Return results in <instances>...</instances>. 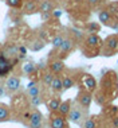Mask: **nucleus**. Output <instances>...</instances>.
I'll use <instances>...</instances> for the list:
<instances>
[{
    "mask_svg": "<svg viewBox=\"0 0 118 128\" xmlns=\"http://www.w3.org/2000/svg\"><path fill=\"white\" fill-rule=\"evenodd\" d=\"M101 36L98 34H87L85 35V39L82 40V47H83V54L86 57H95L101 54V47H102Z\"/></svg>",
    "mask_w": 118,
    "mask_h": 128,
    "instance_id": "nucleus-1",
    "label": "nucleus"
},
{
    "mask_svg": "<svg viewBox=\"0 0 118 128\" xmlns=\"http://www.w3.org/2000/svg\"><path fill=\"white\" fill-rule=\"evenodd\" d=\"M116 53H118V34H110L102 42L101 55H103V57H113Z\"/></svg>",
    "mask_w": 118,
    "mask_h": 128,
    "instance_id": "nucleus-2",
    "label": "nucleus"
},
{
    "mask_svg": "<svg viewBox=\"0 0 118 128\" xmlns=\"http://www.w3.org/2000/svg\"><path fill=\"white\" fill-rule=\"evenodd\" d=\"M75 46H77V40L74 39V36H72V35H66L63 43H62V46L59 47V50L55 53V54H57V55H55V58H59V60L64 61L66 58L68 57V54L75 49Z\"/></svg>",
    "mask_w": 118,
    "mask_h": 128,
    "instance_id": "nucleus-3",
    "label": "nucleus"
},
{
    "mask_svg": "<svg viewBox=\"0 0 118 128\" xmlns=\"http://www.w3.org/2000/svg\"><path fill=\"white\" fill-rule=\"evenodd\" d=\"M86 112H87V109L82 108L78 102H75L71 105V109L67 115V120L70 123H74V124H82L83 120L87 117L86 116Z\"/></svg>",
    "mask_w": 118,
    "mask_h": 128,
    "instance_id": "nucleus-4",
    "label": "nucleus"
},
{
    "mask_svg": "<svg viewBox=\"0 0 118 128\" xmlns=\"http://www.w3.org/2000/svg\"><path fill=\"white\" fill-rule=\"evenodd\" d=\"M43 124H44L43 113L38 109H32L31 110V115H30V119L27 122V127L28 128H43Z\"/></svg>",
    "mask_w": 118,
    "mask_h": 128,
    "instance_id": "nucleus-5",
    "label": "nucleus"
},
{
    "mask_svg": "<svg viewBox=\"0 0 118 128\" xmlns=\"http://www.w3.org/2000/svg\"><path fill=\"white\" fill-rule=\"evenodd\" d=\"M48 123H50V127L51 128H68L67 126V117L59 115L58 112H51L50 113V117H48Z\"/></svg>",
    "mask_w": 118,
    "mask_h": 128,
    "instance_id": "nucleus-6",
    "label": "nucleus"
},
{
    "mask_svg": "<svg viewBox=\"0 0 118 128\" xmlns=\"http://www.w3.org/2000/svg\"><path fill=\"white\" fill-rule=\"evenodd\" d=\"M93 98H94V96H93L91 92L86 90V89H82V90H79L78 96H77V102L82 106V108L89 110L90 105H91V102H93Z\"/></svg>",
    "mask_w": 118,
    "mask_h": 128,
    "instance_id": "nucleus-7",
    "label": "nucleus"
},
{
    "mask_svg": "<svg viewBox=\"0 0 118 128\" xmlns=\"http://www.w3.org/2000/svg\"><path fill=\"white\" fill-rule=\"evenodd\" d=\"M82 85H83V89H86V90H89L91 93H94L97 90V88H98V82L94 78V76H91L89 73L82 74Z\"/></svg>",
    "mask_w": 118,
    "mask_h": 128,
    "instance_id": "nucleus-8",
    "label": "nucleus"
},
{
    "mask_svg": "<svg viewBox=\"0 0 118 128\" xmlns=\"http://www.w3.org/2000/svg\"><path fill=\"white\" fill-rule=\"evenodd\" d=\"M20 84H22V81H20V77H18V76L8 77L5 80V84H4L7 93H16L20 89Z\"/></svg>",
    "mask_w": 118,
    "mask_h": 128,
    "instance_id": "nucleus-9",
    "label": "nucleus"
},
{
    "mask_svg": "<svg viewBox=\"0 0 118 128\" xmlns=\"http://www.w3.org/2000/svg\"><path fill=\"white\" fill-rule=\"evenodd\" d=\"M22 11L24 15H32L39 12V0H24Z\"/></svg>",
    "mask_w": 118,
    "mask_h": 128,
    "instance_id": "nucleus-10",
    "label": "nucleus"
},
{
    "mask_svg": "<svg viewBox=\"0 0 118 128\" xmlns=\"http://www.w3.org/2000/svg\"><path fill=\"white\" fill-rule=\"evenodd\" d=\"M66 69V65H64V61L59 60V58H54L48 62V70L53 72L54 74H62Z\"/></svg>",
    "mask_w": 118,
    "mask_h": 128,
    "instance_id": "nucleus-11",
    "label": "nucleus"
},
{
    "mask_svg": "<svg viewBox=\"0 0 118 128\" xmlns=\"http://www.w3.org/2000/svg\"><path fill=\"white\" fill-rule=\"evenodd\" d=\"M12 119V109L9 105L0 102V123L9 122Z\"/></svg>",
    "mask_w": 118,
    "mask_h": 128,
    "instance_id": "nucleus-12",
    "label": "nucleus"
},
{
    "mask_svg": "<svg viewBox=\"0 0 118 128\" xmlns=\"http://www.w3.org/2000/svg\"><path fill=\"white\" fill-rule=\"evenodd\" d=\"M62 81H63V89L64 90H68V89L74 88L75 84H77V78L74 77L70 73H62Z\"/></svg>",
    "mask_w": 118,
    "mask_h": 128,
    "instance_id": "nucleus-13",
    "label": "nucleus"
},
{
    "mask_svg": "<svg viewBox=\"0 0 118 128\" xmlns=\"http://www.w3.org/2000/svg\"><path fill=\"white\" fill-rule=\"evenodd\" d=\"M50 88H51V90L54 93H57V94H59V93H62L64 90L63 89V81H62V74H55Z\"/></svg>",
    "mask_w": 118,
    "mask_h": 128,
    "instance_id": "nucleus-14",
    "label": "nucleus"
},
{
    "mask_svg": "<svg viewBox=\"0 0 118 128\" xmlns=\"http://www.w3.org/2000/svg\"><path fill=\"white\" fill-rule=\"evenodd\" d=\"M57 7V3L53 0H39V12H53Z\"/></svg>",
    "mask_w": 118,
    "mask_h": 128,
    "instance_id": "nucleus-15",
    "label": "nucleus"
},
{
    "mask_svg": "<svg viewBox=\"0 0 118 128\" xmlns=\"http://www.w3.org/2000/svg\"><path fill=\"white\" fill-rule=\"evenodd\" d=\"M99 117L98 116H89L83 120L81 124L82 128H99Z\"/></svg>",
    "mask_w": 118,
    "mask_h": 128,
    "instance_id": "nucleus-16",
    "label": "nucleus"
},
{
    "mask_svg": "<svg viewBox=\"0 0 118 128\" xmlns=\"http://www.w3.org/2000/svg\"><path fill=\"white\" fill-rule=\"evenodd\" d=\"M60 102H62L60 97H58V96L51 97V98L47 101V109H48V112H50V113H51V112H58Z\"/></svg>",
    "mask_w": 118,
    "mask_h": 128,
    "instance_id": "nucleus-17",
    "label": "nucleus"
},
{
    "mask_svg": "<svg viewBox=\"0 0 118 128\" xmlns=\"http://www.w3.org/2000/svg\"><path fill=\"white\" fill-rule=\"evenodd\" d=\"M102 113L105 117H110V119H113L114 116L118 115V106L116 105H112V104H109V105H103V109H102Z\"/></svg>",
    "mask_w": 118,
    "mask_h": 128,
    "instance_id": "nucleus-18",
    "label": "nucleus"
},
{
    "mask_svg": "<svg viewBox=\"0 0 118 128\" xmlns=\"http://www.w3.org/2000/svg\"><path fill=\"white\" fill-rule=\"evenodd\" d=\"M71 105H72V101L71 100H66V101H62L60 105H59V109H58V113L64 117H67L68 112L71 109Z\"/></svg>",
    "mask_w": 118,
    "mask_h": 128,
    "instance_id": "nucleus-19",
    "label": "nucleus"
},
{
    "mask_svg": "<svg viewBox=\"0 0 118 128\" xmlns=\"http://www.w3.org/2000/svg\"><path fill=\"white\" fill-rule=\"evenodd\" d=\"M54 77H55V74L53 73V72H50L47 69L46 72H43L42 73V84H43L46 88H50L51 86V82H53V80H54Z\"/></svg>",
    "mask_w": 118,
    "mask_h": 128,
    "instance_id": "nucleus-20",
    "label": "nucleus"
},
{
    "mask_svg": "<svg viewBox=\"0 0 118 128\" xmlns=\"http://www.w3.org/2000/svg\"><path fill=\"white\" fill-rule=\"evenodd\" d=\"M64 38H66V35H63V34H57V35L53 38L51 43H53V47H54V51H55V53H57V51L59 50V47L62 46V43H63Z\"/></svg>",
    "mask_w": 118,
    "mask_h": 128,
    "instance_id": "nucleus-21",
    "label": "nucleus"
},
{
    "mask_svg": "<svg viewBox=\"0 0 118 128\" xmlns=\"http://www.w3.org/2000/svg\"><path fill=\"white\" fill-rule=\"evenodd\" d=\"M36 70H38V68H36V65L34 64V62H28V64H26V65L23 66V72H24L27 76H28V77H30V76H34V74H35Z\"/></svg>",
    "mask_w": 118,
    "mask_h": 128,
    "instance_id": "nucleus-22",
    "label": "nucleus"
},
{
    "mask_svg": "<svg viewBox=\"0 0 118 128\" xmlns=\"http://www.w3.org/2000/svg\"><path fill=\"white\" fill-rule=\"evenodd\" d=\"M42 86L39 84L31 86V88H27V94H28V97H34V96H40L42 94Z\"/></svg>",
    "mask_w": 118,
    "mask_h": 128,
    "instance_id": "nucleus-23",
    "label": "nucleus"
},
{
    "mask_svg": "<svg viewBox=\"0 0 118 128\" xmlns=\"http://www.w3.org/2000/svg\"><path fill=\"white\" fill-rule=\"evenodd\" d=\"M86 30H87L89 34H98L101 31V24L97 22H89L86 24Z\"/></svg>",
    "mask_w": 118,
    "mask_h": 128,
    "instance_id": "nucleus-24",
    "label": "nucleus"
},
{
    "mask_svg": "<svg viewBox=\"0 0 118 128\" xmlns=\"http://www.w3.org/2000/svg\"><path fill=\"white\" fill-rule=\"evenodd\" d=\"M44 46H46V42H44L43 39H40V38H38V39H35L32 43H31L30 49L32 50V51H39V50L43 49Z\"/></svg>",
    "mask_w": 118,
    "mask_h": 128,
    "instance_id": "nucleus-25",
    "label": "nucleus"
},
{
    "mask_svg": "<svg viewBox=\"0 0 118 128\" xmlns=\"http://www.w3.org/2000/svg\"><path fill=\"white\" fill-rule=\"evenodd\" d=\"M7 6L11 7V8H22L24 4V0H5Z\"/></svg>",
    "mask_w": 118,
    "mask_h": 128,
    "instance_id": "nucleus-26",
    "label": "nucleus"
},
{
    "mask_svg": "<svg viewBox=\"0 0 118 128\" xmlns=\"http://www.w3.org/2000/svg\"><path fill=\"white\" fill-rule=\"evenodd\" d=\"M105 8L107 10V11H110L113 14L114 16H118V2H112V3H109Z\"/></svg>",
    "mask_w": 118,
    "mask_h": 128,
    "instance_id": "nucleus-27",
    "label": "nucleus"
},
{
    "mask_svg": "<svg viewBox=\"0 0 118 128\" xmlns=\"http://www.w3.org/2000/svg\"><path fill=\"white\" fill-rule=\"evenodd\" d=\"M42 102H43L42 94H40V96H34V97H30V105H31V106H34V108L39 106Z\"/></svg>",
    "mask_w": 118,
    "mask_h": 128,
    "instance_id": "nucleus-28",
    "label": "nucleus"
},
{
    "mask_svg": "<svg viewBox=\"0 0 118 128\" xmlns=\"http://www.w3.org/2000/svg\"><path fill=\"white\" fill-rule=\"evenodd\" d=\"M11 65V58H7V55L4 53L0 54V68H5Z\"/></svg>",
    "mask_w": 118,
    "mask_h": 128,
    "instance_id": "nucleus-29",
    "label": "nucleus"
},
{
    "mask_svg": "<svg viewBox=\"0 0 118 128\" xmlns=\"http://www.w3.org/2000/svg\"><path fill=\"white\" fill-rule=\"evenodd\" d=\"M106 0H86V4H87L90 8H97V7H99L101 4H103Z\"/></svg>",
    "mask_w": 118,
    "mask_h": 128,
    "instance_id": "nucleus-30",
    "label": "nucleus"
},
{
    "mask_svg": "<svg viewBox=\"0 0 118 128\" xmlns=\"http://www.w3.org/2000/svg\"><path fill=\"white\" fill-rule=\"evenodd\" d=\"M51 15H53V18L59 19V18L62 16V11H60V10H54V11L51 12Z\"/></svg>",
    "mask_w": 118,
    "mask_h": 128,
    "instance_id": "nucleus-31",
    "label": "nucleus"
},
{
    "mask_svg": "<svg viewBox=\"0 0 118 128\" xmlns=\"http://www.w3.org/2000/svg\"><path fill=\"white\" fill-rule=\"evenodd\" d=\"M42 19L43 20H50L51 18H53V15H51V12H42Z\"/></svg>",
    "mask_w": 118,
    "mask_h": 128,
    "instance_id": "nucleus-32",
    "label": "nucleus"
},
{
    "mask_svg": "<svg viewBox=\"0 0 118 128\" xmlns=\"http://www.w3.org/2000/svg\"><path fill=\"white\" fill-rule=\"evenodd\" d=\"M112 127L113 128H118V115L114 116L112 119Z\"/></svg>",
    "mask_w": 118,
    "mask_h": 128,
    "instance_id": "nucleus-33",
    "label": "nucleus"
},
{
    "mask_svg": "<svg viewBox=\"0 0 118 128\" xmlns=\"http://www.w3.org/2000/svg\"><path fill=\"white\" fill-rule=\"evenodd\" d=\"M5 93H7V90H5V85L0 84V97H3Z\"/></svg>",
    "mask_w": 118,
    "mask_h": 128,
    "instance_id": "nucleus-34",
    "label": "nucleus"
},
{
    "mask_svg": "<svg viewBox=\"0 0 118 128\" xmlns=\"http://www.w3.org/2000/svg\"><path fill=\"white\" fill-rule=\"evenodd\" d=\"M19 53L20 54H24V55H26V53H27V49H26V47H24V46H19Z\"/></svg>",
    "mask_w": 118,
    "mask_h": 128,
    "instance_id": "nucleus-35",
    "label": "nucleus"
},
{
    "mask_svg": "<svg viewBox=\"0 0 118 128\" xmlns=\"http://www.w3.org/2000/svg\"><path fill=\"white\" fill-rule=\"evenodd\" d=\"M74 3H77V4H81V3H85L86 0H72Z\"/></svg>",
    "mask_w": 118,
    "mask_h": 128,
    "instance_id": "nucleus-36",
    "label": "nucleus"
}]
</instances>
